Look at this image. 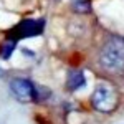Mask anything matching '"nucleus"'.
<instances>
[{"label": "nucleus", "instance_id": "nucleus-1", "mask_svg": "<svg viewBox=\"0 0 124 124\" xmlns=\"http://www.w3.org/2000/svg\"><path fill=\"white\" fill-rule=\"evenodd\" d=\"M99 65L109 73L124 71V40L111 38L99 53Z\"/></svg>", "mask_w": 124, "mask_h": 124}, {"label": "nucleus", "instance_id": "nucleus-4", "mask_svg": "<svg viewBox=\"0 0 124 124\" xmlns=\"http://www.w3.org/2000/svg\"><path fill=\"white\" fill-rule=\"evenodd\" d=\"M45 28V22L43 20H23L20 22L15 28H12L10 37L15 40L18 38H31L40 35Z\"/></svg>", "mask_w": 124, "mask_h": 124}, {"label": "nucleus", "instance_id": "nucleus-5", "mask_svg": "<svg viewBox=\"0 0 124 124\" xmlns=\"http://www.w3.org/2000/svg\"><path fill=\"white\" fill-rule=\"evenodd\" d=\"M85 85H86V78L81 70H71L68 73V88L71 91H78V89L85 88Z\"/></svg>", "mask_w": 124, "mask_h": 124}, {"label": "nucleus", "instance_id": "nucleus-6", "mask_svg": "<svg viewBox=\"0 0 124 124\" xmlns=\"http://www.w3.org/2000/svg\"><path fill=\"white\" fill-rule=\"evenodd\" d=\"M13 48H15V43H13V41H8V43L3 46V53H2V56H3V58H8L10 53L13 51Z\"/></svg>", "mask_w": 124, "mask_h": 124}, {"label": "nucleus", "instance_id": "nucleus-3", "mask_svg": "<svg viewBox=\"0 0 124 124\" xmlns=\"http://www.w3.org/2000/svg\"><path fill=\"white\" fill-rule=\"evenodd\" d=\"M10 89L13 96L18 99L20 103H30V101H35L38 99V94H37V89L31 81L28 79H23V78H15L10 81Z\"/></svg>", "mask_w": 124, "mask_h": 124}, {"label": "nucleus", "instance_id": "nucleus-2", "mask_svg": "<svg viewBox=\"0 0 124 124\" xmlns=\"http://www.w3.org/2000/svg\"><path fill=\"white\" fill-rule=\"evenodd\" d=\"M91 104L99 113H111L117 106V93L109 85H98L91 94Z\"/></svg>", "mask_w": 124, "mask_h": 124}]
</instances>
